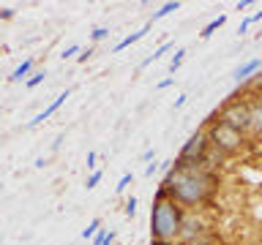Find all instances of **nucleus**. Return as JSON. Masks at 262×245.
Wrapping results in <instances>:
<instances>
[{"label":"nucleus","instance_id":"obj_25","mask_svg":"<svg viewBox=\"0 0 262 245\" xmlns=\"http://www.w3.org/2000/svg\"><path fill=\"white\" fill-rule=\"evenodd\" d=\"M16 8H0V19H14Z\"/></svg>","mask_w":262,"mask_h":245},{"label":"nucleus","instance_id":"obj_1","mask_svg":"<svg viewBox=\"0 0 262 245\" xmlns=\"http://www.w3.org/2000/svg\"><path fill=\"white\" fill-rule=\"evenodd\" d=\"M161 185L183 210H200L216 196L219 175H213L205 166H169Z\"/></svg>","mask_w":262,"mask_h":245},{"label":"nucleus","instance_id":"obj_29","mask_svg":"<svg viewBox=\"0 0 262 245\" xmlns=\"http://www.w3.org/2000/svg\"><path fill=\"white\" fill-rule=\"evenodd\" d=\"M153 155H156V150H145L142 155H139V161H153Z\"/></svg>","mask_w":262,"mask_h":245},{"label":"nucleus","instance_id":"obj_23","mask_svg":"<svg viewBox=\"0 0 262 245\" xmlns=\"http://www.w3.org/2000/svg\"><path fill=\"white\" fill-rule=\"evenodd\" d=\"M79 52H82V46H79V44H71V46H66V49H63V55H60V57H63V60H69V57L79 55Z\"/></svg>","mask_w":262,"mask_h":245},{"label":"nucleus","instance_id":"obj_27","mask_svg":"<svg viewBox=\"0 0 262 245\" xmlns=\"http://www.w3.org/2000/svg\"><path fill=\"white\" fill-rule=\"evenodd\" d=\"M90 55H93V49H82V52L77 55V60H79V63H85V60H88Z\"/></svg>","mask_w":262,"mask_h":245},{"label":"nucleus","instance_id":"obj_21","mask_svg":"<svg viewBox=\"0 0 262 245\" xmlns=\"http://www.w3.org/2000/svg\"><path fill=\"white\" fill-rule=\"evenodd\" d=\"M131 180H134V175H131V172H126V175H123V177L118 180V185H115V191H118V193H123V191H126V185L131 183Z\"/></svg>","mask_w":262,"mask_h":245},{"label":"nucleus","instance_id":"obj_28","mask_svg":"<svg viewBox=\"0 0 262 245\" xmlns=\"http://www.w3.org/2000/svg\"><path fill=\"white\" fill-rule=\"evenodd\" d=\"M88 169H93V172H96V153H93V150L88 153Z\"/></svg>","mask_w":262,"mask_h":245},{"label":"nucleus","instance_id":"obj_18","mask_svg":"<svg viewBox=\"0 0 262 245\" xmlns=\"http://www.w3.org/2000/svg\"><path fill=\"white\" fill-rule=\"evenodd\" d=\"M41 82H44V71H33V74H30V79L25 82V87H28V90H36Z\"/></svg>","mask_w":262,"mask_h":245},{"label":"nucleus","instance_id":"obj_26","mask_svg":"<svg viewBox=\"0 0 262 245\" xmlns=\"http://www.w3.org/2000/svg\"><path fill=\"white\" fill-rule=\"evenodd\" d=\"M249 28H251V16H246V19L241 22V28H237V33H241V36H243V33L249 30Z\"/></svg>","mask_w":262,"mask_h":245},{"label":"nucleus","instance_id":"obj_31","mask_svg":"<svg viewBox=\"0 0 262 245\" xmlns=\"http://www.w3.org/2000/svg\"><path fill=\"white\" fill-rule=\"evenodd\" d=\"M172 85V79H161L159 85H156V90H164V87H169Z\"/></svg>","mask_w":262,"mask_h":245},{"label":"nucleus","instance_id":"obj_13","mask_svg":"<svg viewBox=\"0 0 262 245\" xmlns=\"http://www.w3.org/2000/svg\"><path fill=\"white\" fill-rule=\"evenodd\" d=\"M224 24H227V14H219L216 19H210V22H208V24H205V28H202L200 38H210L213 33H216L219 28H224Z\"/></svg>","mask_w":262,"mask_h":245},{"label":"nucleus","instance_id":"obj_4","mask_svg":"<svg viewBox=\"0 0 262 245\" xmlns=\"http://www.w3.org/2000/svg\"><path fill=\"white\" fill-rule=\"evenodd\" d=\"M210 150V142H208V131L200 128L196 134H191L183 142V147H180L178 158L172 161V166H200V163L205 161V155H208Z\"/></svg>","mask_w":262,"mask_h":245},{"label":"nucleus","instance_id":"obj_17","mask_svg":"<svg viewBox=\"0 0 262 245\" xmlns=\"http://www.w3.org/2000/svg\"><path fill=\"white\" fill-rule=\"evenodd\" d=\"M101 177H104V172H101V169L90 172V175H88V180H85V188H88V191H93V188H96L98 183H101Z\"/></svg>","mask_w":262,"mask_h":245},{"label":"nucleus","instance_id":"obj_15","mask_svg":"<svg viewBox=\"0 0 262 245\" xmlns=\"http://www.w3.org/2000/svg\"><path fill=\"white\" fill-rule=\"evenodd\" d=\"M186 55H188V52H186V49H183V46H180V49H178V52H175V55H172V60H169V71H172V74H175V71L180 68V65H183V60H186Z\"/></svg>","mask_w":262,"mask_h":245},{"label":"nucleus","instance_id":"obj_10","mask_svg":"<svg viewBox=\"0 0 262 245\" xmlns=\"http://www.w3.org/2000/svg\"><path fill=\"white\" fill-rule=\"evenodd\" d=\"M33 71H36V68H33V60H22V63H19V65H16V68L11 71V77H8V82H11V85H19V82H28Z\"/></svg>","mask_w":262,"mask_h":245},{"label":"nucleus","instance_id":"obj_24","mask_svg":"<svg viewBox=\"0 0 262 245\" xmlns=\"http://www.w3.org/2000/svg\"><path fill=\"white\" fill-rule=\"evenodd\" d=\"M106 237H110V229H98V234L93 237V245H104Z\"/></svg>","mask_w":262,"mask_h":245},{"label":"nucleus","instance_id":"obj_12","mask_svg":"<svg viewBox=\"0 0 262 245\" xmlns=\"http://www.w3.org/2000/svg\"><path fill=\"white\" fill-rule=\"evenodd\" d=\"M172 46H175V44H172V41H164V44H161L159 49H156V52H150V55H147L142 63H139V68H147V65H150V63H156V60H159V57H164V55H167Z\"/></svg>","mask_w":262,"mask_h":245},{"label":"nucleus","instance_id":"obj_22","mask_svg":"<svg viewBox=\"0 0 262 245\" xmlns=\"http://www.w3.org/2000/svg\"><path fill=\"white\" fill-rule=\"evenodd\" d=\"M123 212H126V218H134L137 215V196H131V199L126 202V210H123Z\"/></svg>","mask_w":262,"mask_h":245},{"label":"nucleus","instance_id":"obj_35","mask_svg":"<svg viewBox=\"0 0 262 245\" xmlns=\"http://www.w3.org/2000/svg\"><path fill=\"white\" fill-rule=\"evenodd\" d=\"M254 22H262V11H257V14L251 16V24H254Z\"/></svg>","mask_w":262,"mask_h":245},{"label":"nucleus","instance_id":"obj_32","mask_svg":"<svg viewBox=\"0 0 262 245\" xmlns=\"http://www.w3.org/2000/svg\"><path fill=\"white\" fill-rule=\"evenodd\" d=\"M186 98H188V95H178V98H175V109H180V106L186 104Z\"/></svg>","mask_w":262,"mask_h":245},{"label":"nucleus","instance_id":"obj_19","mask_svg":"<svg viewBox=\"0 0 262 245\" xmlns=\"http://www.w3.org/2000/svg\"><path fill=\"white\" fill-rule=\"evenodd\" d=\"M188 245H221V240H219V237H213V234H205V237H200V240H194Z\"/></svg>","mask_w":262,"mask_h":245},{"label":"nucleus","instance_id":"obj_8","mask_svg":"<svg viewBox=\"0 0 262 245\" xmlns=\"http://www.w3.org/2000/svg\"><path fill=\"white\" fill-rule=\"evenodd\" d=\"M249 106H251V134L262 139V98L249 101Z\"/></svg>","mask_w":262,"mask_h":245},{"label":"nucleus","instance_id":"obj_20","mask_svg":"<svg viewBox=\"0 0 262 245\" xmlns=\"http://www.w3.org/2000/svg\"><path fill=\"white\" fill-rule=\"evenodd\" d=\"M106 36H110V28H96L93 33H90V41H93V44H98V41H104Z\"/></svg>","mask_w":262,"mask_h":245},{"label":"nucleus","instance_id":"obj_30","mask_svg":"<svg viewBox=\"0 0 262 245\" xmlns=\"http://www.w3.org/2000/svg\"><path fill=\"white\" fill-rule=\"evenodd\" d=\"M251 6V0H241V3H237L235 8H237V11H246V8H249Z\"/></svg>","mask_w":262,"mask_h":245},{"label":"nucleus","instance_id":"obj_36","mask_svg":"<svg viewBox=\"0 0 262 245\" xmlns=\"http://www.w3.org/2000/svg\"><path fill=\"white\" fill-rule=\"evenodd\" d=\"M0 188H3V185H0Z\"/></svg>","mask_w":262,"mask_h":245},{"label":"nucleus","instance_id":"obj_11","mask_svg":"<svg viewBox=\"0 0 262 245\" xmlns=\"http://www.w3.org/2000/svg\"><path fill=\"white\" fill-rule=\"evenodd\" d=\"M150 28H153V24L147 22V24H145L142 30H137V33H131V36H126V38H123V41H118V44H115V49H112V52H123V49H126V46H131V44H137V41H142V38L147 36V33H150Z\"/></svg>","mask_w":262,"mask_h":245},{"label":"nucleus","instance_id":"obj_5","mask_svg":"<svg viewBox=\"0 0 262 245\" xmlns=\"http://www.w3.org/2000/svg\"><path fill=\"white\" fill-rule=\"evenodd\" d=\"M216 120L229 126V128H235V131H241V134H249L251 131V106L243 98H232V101H227L219 109Z\"/></svg>","mask_w":262,"mask_h":245},{"label":"nucleus","instance_id":"obj_16","mask_svg":"<svg viewBox=\"0 0 262 245\" xmlns=\"http://www.w3.org/2000/svg\"><path fill=\"white\" fill-rule=\"evenodd\" d=\"M98 229H101V220L93 218V220L88 224V229H82V240H90V237H96V234H98Z\"/></svg>","mask_w":262,"mask_h":245},{"label":"nucleus","instance_id":"obj_2","mask_svg":"<svg viewBox=\"0 0 262 245\" xmlns=\"http://www.w3.org/2000/svg\"><path fill=\"white\" fill-rule=\"evenodd\" d=\"M186 210L167 193V188L159 185L150 204V240H167L175 242L180 237V226H183Z\"/></svg>","mask_w":262,"mask_h":245},{"label":"nucleus","instance_id":"obj_14","mask_svg":"<svg viewBox=\"0 0 262 245\" xmlns=\"http://www.w3.org/2000/svg\"><path fill=\"white\" fill-rule=\"evenodd\" d=\"M178 8H180V3H164V6L159 8V11H153L150 24H153V22H159V19H164V16H169L172 11H178Z\"/></svg>","mask_w":262,"mask_h":245},{"label":"nucleus","instance_id":"obj_6","mask_svg":"<svg viewBox=\"0 0 262 245\" xmlns=\"http://www.w3.org/2000/svg\"><path fill=\"white\" fill-rule=\"evenodd\" d=\"M205 234H208V220H205L196 210H186V218H183V226H180L178 242L188 245V242L200 240V237H205Z\"/></svg>","mask_w":262,"mask_h":245},{"label":"nucleus","instance_id":"obj_7","mask_svg":"<svg viewBox=\"0 0 262 245\" xmlns=\"http://www.w3.org/2000/svg\"><path fill=\"white\" fill-rule=\"evenodd\" d=\"M69 98H71V90H63V93H60V95H55V101H52V104H49V106H47V109H44V112H38V114H36V117H33V120H28V128H38V126H41V122H44V120H49V117H52V114H55L57 109H60V106H63L66 101H69Z\"/></svg>","mask_w":262,"mask_h":245},{"label":"nucleus","instance_id":"obj_3","mask_svg":"<svg viewBox=\"0 0 262 245\" xmlns=\"http://www.w3.org/2000/svg\"><path fill=\"white\" fill-rule=\"evenodd\" d=\"M205 131H208V142H210V147H213L216 153H221L224 158L243 153V150H246V144H249L246 134H241V131H235V128L224 126V122H219V120H210Z\"/></svg>","mask_w":262,"mask_h":245},{"label":"nucleus","instance_id":"obj_34","mask_svg":"<svg viewBox=\"0 0 262 245\" xmlns=\"http://www.w3.org/2000/svg\"><path fill=\"white\" fill-rule=\"evenodd\" d=\"M153 172H156V163H147V166H145V175L153 177Z\"/></svg>","mask_w":262,"mask_h":245},{"label":"nucleus","instance_id":"obj_9","mask_svg":"<svg viewBox=\"0 0 262 245\" xmlns=\"http://www.w3.org/2000/svg\"><path fill=\"white\" fill-rule=\"evenodd\" d=\"M259 68H262V57H254V60L243 63L241 68H237V71L232 74V79H235V82H246V79L251 77V74H257Z\"/></svg>","mask_w":262,"mask_h":245},{"label":"nucleus","instance_id":"obj_33","mask_svg":"<svg viewBox=\"0 0 262 245\" xmlns=\"http://www.w3.org/2000/svg\"><path fill=\"white\" fill-rule=\"evenodd\" d=\"M150 245H180L178 240L175 242H167V240H150Z\"/></svg>","mask_w":262,"mask_h":245}]
</instances>
